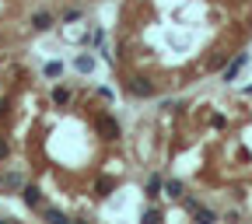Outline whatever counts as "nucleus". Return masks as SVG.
Masks as SVG:
<instances>
[{
  "instance_id": "1",
  "label": "nucleus",
  "mask_w": 252,
  "mask_h": 224,
  "mask_svg": "<svg viewBox=\"0 0 252 224\" xmlns=\"http://www.w3.org/2000/svg\"><path fill=\"white\" fill-rule=\"evenodd\" d=\"M245 63H249V53H235V60L224 67V74H220V77H224V81H235V77L242 74V67H245Z\"/></svg>"
},
{
  "instance_id": "2",
  "label": "nucleus",
  "mask_w": 252,
  "mask_h": 224,
  "mask_svg": "<svg viewBox=\"0 0 252 224\" xmlns=\"http://www.w3.org/2000/svg\"><path fill=\"white\" fill-rule=\"evenodd\" d=\"M130 91L137 95V98H151V95H154V84H151L147 77H133V81H130Z\"/></svg>"
},
{
  "instance_id": "3",
  "label": "nucleus",
  "mask_w": 252,
  "mask_h": 224,
  "mask_svg": "<svg viewBox=\"0 0 252 224\" xmlns=\"http://www.w3.org/2000/svg\"><path fill=\"white\" fill-rule=\"evenodd\" d=\"M98 133H102V137H109V140H112V137H119V123H116L112 116H98Z\"/></svg>"
},
{
  "instance_id": "4",
  "label": "nucleus",
  "mask_w": 252,
  "mask_h": 224,
  "mask_svg": "<svg viewBox=\"0 0 252 224\" xmlns=\"http://www.w3.org/2000/svg\"><path fill=\"white\" fill-rule=\"evenodd\" d=\"M21 200H25L28 207H42V189H39V186H25V189H21Z\"/></svg>"
},
{
  "instance_id": "5",
  "label": "nucleus",
  "mask_w": 252,
  "mask_h": 224,
  "mask_svg": "<svg viewBox=\"0 0 252 224\" xmlns=\"http://www.w3.org/2000/svg\"><path fill=\"white\" fill-rule=\"evenodd\" d=\"M53 25V14H46V11H39L35 18H32V28H35V32H46Z\"/></svg>"
},
{
  "instance_id": "6",
  "label": "nucleus",
  "mask_w": 252,
  "mask_h": 224,
  "mask_svg": "<svg viewBox=\"0 0 252 224\" xmlns=\"http://www.w3.org/2000/svg\"><path fill=\"white\" fill-rule=\"evenodd\" d=\"M165 193H168L172 200H182V182H179V179H168V182H165Z\"/></svg>"
},
{
  "instance_id": "7",
  "label": "nucleus",
  "mask_w": 252,
  "mask_h": 224,
  "mask_svg": "<svg viewBox=\"0 0 252 224\" xmlns=\"http://www.w3.org/2000/svg\"><path fill=\"white\" fill-rule=\"evenodd\" d=\"M193 214H196V221H207V224H210V221H217V214H214L210 207H200V203L193 207Z\"/></svg>"
},
{
  "instance_id": "8",
  "label": "nucleus",
  "mask_w": 252,
  "mask_h": 224,
  "mask_svg": "<svg viewBox=\"0 0 252 224\" xmlns=\"http://www.w3.org/2000/svg\"><path fill=\"white\" fill-rule=\"evenodd\" d=\"M74 67H77V70H81V74H91V70H94V60H91V56H84V53H81V56H77V63H74Z\"/></svg>"
},
{
  "instance_id": "9",
  "label": "nucleus",
  "mask_w": 252,
  "mask_h": 224,
  "mask_svg": "<svg viewBox=\"0 0 252 224\" xmlns=\"http://www.w3.org/2000/svg\"><path fill=\"white\" fill-rule=\"evenodd\" d=\"M53 102H56V105H67V102H70V91H67V88H56V91H53Z\"/></svg>"
},
{
  "instance_id": "10",
  "label": "nucleus",
  "mask_w": 252,
  "mask_h": 224,
  "mask_svg": "<svg viewBox=\"0 0 252 224\" xmlns=\"http://www.w3.org/2000/svg\"><path fill=\"white\" fill-rule=\"evenodd\" d=\"M158 189H161V179H158V175H151V182H147V196H151V200L158 196Z\"/></svg>"
},
{
  "instance_id": "11",
  "label": "nucleus",
  "mask_w": 252,
  "mask_h": 224,
  "mask_svg": "<svg viewBox=\"0 0 252 224\" xmlns=\"http://www.w3.org/2000/svg\"><path fill=\"white\" fill-rule=\"evenodd\" d=\"M63 74V63H46V77H60Z\"/></svg>"
},
{
  "instance_id": "12",
  "label": "nucleus",
  "mask_w": 252,
  "mask_h": 224,
  "mask_svg": "<svg viewBox=\"0 0 252 224\" xmlns=\"http://www.w3.org/2000/svg\"><path fill=\"white\" fill-rule=\"evenodd\" d=\"M109 189H112V179H98V196H109Z\"/></svg>"
},
{
  "instance_id": "13",
  "label": "nucleus",
  "mask_w": 252,
  "mask_h": 224,
  "mask_svg": "<svg viewBox=\"0 0 252 224\" xmlns=\"http://www.w3.org/2000/svg\"><path fill=\"white\" fill-rule=\"evenodd\" d=\"M46 217H49V221H67V214H60V210H53V207H46Z\"/></svg>"
},
{
  "instance_id": "14",
  "label": "nucleus",
  "mask_w": 252,
  "mask_h": 224,
  "mask_svg": "<svg viewBox=\"0 0 252 224\" xmlns=\"http://www.w3.org/2000/svg\"><path fill=\"white\" fill-rule=\"evenodd\" d=\"M11 154V147H7V140H0V161H4V158Z\"/></svg>"
},
{
  "instance_id": "15",
  "label": "nucleus",
  "mask_w": 252,
  "mask_h": 224,
  "mask_svg": "<svg viewBox=\"0 0 252 224\" xmlns=\"http://www.w3.org/2000/svg\"><path fill=\"white\" fill-rule=\"evenodd\" d=\"M0 46H4V39H0Z\"/></svg>"
}]
</instances>
